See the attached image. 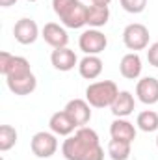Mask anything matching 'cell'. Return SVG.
I'll use <instances>...</instances> for the list:
<instances>
[{"mask_svg":"<svg viewBox=\"0 0 158 160\" xmlns=\"http://www.w3.org/2000/svg\"><path fill=\"white\" fill-rule=\"evenodd\" d=\"M11 62H13V56H11L9 52L2 50V52H0V73H2V75H7Z\"/></svg>","mask_w":158,"mask_h":160,"instance_id":"484cf974","label":"cell"},{"mask_svg":"<svg viewBox=\"0 0 158 160\" xmlns=\"http://www.w3.org/2000/svg\"><path fill=\"white\" fill-rule=\"evenodd\" d=\"M32 73L30 69V62L22 56H13V62L9 65V71L6 75V78H17V77H22V75H28Z\"/></svg>","mask_w":158,"mask_h":160,"instance_id":"ffe728a7","label":"cell"},{"mask_svg":"<svg viewBox=\"0 0 158 160\" xmlns=\"http://www.w3.org/2000/svg\"><path fill=\"white\" fill-rule=\"evenodd\" d=\"M156 147H158V138H156Z\"/></svg>","mask_w":158,"mask_h":160,"instance_id":"4dcf8cb0","label":"cell"},{"mask_svg":"<svg viewBox=\"0 0 158 160\" xmlns=\"http://www.w3.org/2000/svg\"><path fill=\"white\" fill-rule=\"evenodd\" d=\"M149 30L141 22H132L123 30V41L128 50H143L149 45Z\"/></svg>","mask_w":158,"mask_h":160,"instance_id":"7a4b0ae2","label":"cell"},{"mask_svg":"<svg viewBox=\"0 0 158 160\" xmlns=\"http://www.w3.org/2000/svg\"><path fill=\"white\" fill-rule=\"evenodd\" d=\"M84 160H104V149H102L101 145H97V147L89 149V151L86 153Z\"/></svg>","mask_w":158,"mask_h":160,"instance_id":"4316f807","label":"cell"},{"mask_svg":"<svg viewBox=\"0 0 158 160\" xmlns=\"http://www.w3.org/2000/svg\"><path fill=\"white\" fill-rule=\"evenodd\" d=\"M108 155L112 160H128L130 157V142L112 138L108 143Z\"/></svg>","mask_w":158,"mask_h":160,"instance_id":"d6986e66","label":"cell"},{"mask_svg":"<svg viewBox=\"0 0 158 160\" xmlns=\"http://www.w3.org/2000/svg\"><path fill=\"white\" fill-rule=\"evenodd\" d=\"M6 80H7V88L15 95H30L37 86V78H36L34 73L22 75V77H17V78H6Z\"/></svg>","mask_w":158,"mask_h":160,"instance_id":"8fae6325","label":"cell"},{"mask_svg":"<svg viewBox=\"0 0 158 160\" xmlns=\"http://www.w3.org/2000/svg\"><path fill=\"white\" fill-rule=\"evenodd\" d=\"M32 153L39 158H48L58 149V140L50 132H36L32 138Z\"/></svg>","mask_w":158,"mask_h":160,"instance_id":"277c9868","label":"cell"},{"mask_svg":"<svg viewBox=\"0 0 158 160\" xmlns=\"http://www.w3.org/2000/svg\"><path fill=\"white\" fill-rule=\"evenodd\" d=\"M110 19V9L108 6H99V4H91L87 6V24L93 28H101L108 22Z\"/></svg>","mask_w":158,"mask_h":160,"instance_id":"ac0fdd59","label":"cell"},{"mask_svg":"<svg viewBox=\"0 0 158 160\" xmlns=\"http://www.w3.org/2000/svg\"><path fill=\"white\" fill-rule=\"evenodd\" d=\"M123 9L128 13H141L147 6V0H119Z\"/></svg>","mask_w":158,"mask_h":160,"instance_id":"cb8c5ba5","label":"cell"},{"mask_svg":"<svg viewBox=\"0 0 158 160\" xmlns=\"http://www.w3.org/2000/svg\"><path fill=\"white\" fill-rule=\"evenodd\" d=\"M62 22L67 26V28H82L84 24H87V6H84L82 2H77L63 17H62Z\"/></svg>","mask_w":158,"mask_h":160,"instance_id":"30bf717a","label":"cell"},{"mask_svg":"<svg viewBox=\"0 0 158 160\" xmlns=\"http://www.w3.org/2000/svg\"><path fill=\"white\" fill-rule=\"evenodd\" d=\"M112 114L116 118H126L134 112V97L130 91H119V95L116 97L114 104L110 106Z\"/></svg>","mask_w":158,"mask_h":160,"instance_id":"9a60e30c","label":"cell"},{"mask_svg":"<svg viewBox=\"0 0 158 160\" xmlns=\"http://www.w3.org/2000/svg\"><path fill=\"white\" fill-rule=\"evenodd\" d=\"M50 62H52V65H54L58 71L67 73V71L75 69V65H77L78 60H77V54H75L71 48L62 47V48H54V50H52V54H50Z\"/></svg>","mask_w":158,"mask_h":160,"instance_id":"ba28073f","label":"cell"},{"mask_svg":"<svg viewBox=\"0 0 158 160\" xmlns=\"http://www.w3.org/2000/svg\"><path fill=\"white\" fill-rule=\"evenodd\" d=\"M89 102L87 101H84V99H73V101H69L67 102V106H65V112L69 114V118L75 121V125L77 127H86L89 119H91V110H89Z\"/></svg>","mask_w":158,"mask_h":160,"instance_id":"8992f818","label":"cell"},{"mask_svg":"<svg viewBox=\"0 0 158 160\" xmlns=\"http://www.w3.org/2000/svg\"><path fill=\"white\" fill-rule=\"evenodd\" d=\"M77 136H78L80 142H82V143H84L87 149H93V147L101 145L97 132H95L93 128H89V127H80L78 130H77Z\"/></svg>","mask_w":158,"mask_h":160,"instance_id":"603a6c76","label":"cell"},{"mask_svg":"<svg viewBox=\"0 0 158 160\" xmlns=\"http://www.w3.org/2000/svg\"><path fill=\"white\" fill-rule=\"evenodd\" d=\"M80 77L86 80H95L102 73V60L99 56H86L78 65Z\"/></svg>","mask_w":158,"mask_h":160,"instance_id":"2e32d148","label":"cell"},{"mask_svg":"<svg viewBox=\"0 0 158 160\" xmlns=\"http://www.w3.org/2000/svg\"><path fill=\"white\" fill-rule=\"evenodd\" d=\"M17 143V130L11 125L0 127V151H7Z\"/></svg>","mask_w":158,"mask_h":160,"instance_id":"7402d4cb","label":"cell"},{"mask_svg":"<svg viewBox=\"0 0 158 160\" xmlns=\"http://www.w3.org/2000/svg\"><path fill=\"white\" fill-rule=\"evenodd\" d=\"M110 134L116 140H125V142H130V143L136 140V128H134V125L128 123V121H125V119H121V118H117V119L112 123Z\"/></svg>","mask_w":158,"mask_h":160,"instance_id":"e0dca14e","label":"cell"},{"mask_svg":"<svg viewBox=\"0 0 158 160\" xmlns=\"http://www.w3.org/2000/svg\"><path fill=\"white\" fill-rule=\"evenodd\" d=\"M138 127L143 132H155L158 128V114L155 110H145L138 116Z\"/></svg>","mask_w":158,"mask_h":160,"instance_id":"44dd1931","label":"cell"},{"mask_svg":"<svg viewBox=\"0 0 158 160\" xmlns=\"http://www.w3.org/2000/svg\"><path fill=\"white\" fill-rule=\"evenodd\" d=\"M78 0H52V8H54V13L62 19Z\"/></svg>","mask_w":158,"mask_h":160,"instance_id":"d4e9b609","label":"cell"},{"mask_svg":"<svg viewBox=\"0 0 158 160\" xmlns=\"http://www.w3.org/2000/svg\"><path fill=\"white\" fill-rule=\"evenodd\" d=\"M119 95V89L116 82L112 80H101V82H93L87 86L86 89V101L93 106V108H106L112 106L116 97Z\"/></svg>","mask_w":158,"mask_h":160,"instance_id":"6da1fadb","label":"cell"},{"mask_svg":"<svg viewBox=\"0 0 158 160\" xmlns=\"http://www.w3.org/2000/svg\"><path fill=\"white\" fill-rule=\"evenodd\" d=\"M48 125H50L52 132H54V134H60V136H69L75 128H78V127L75 125V121L69 118V114H67L65 110L52 114V118H50V123H48Z\"/></svg>","mask_w":158,"mask_h":160,"instance_id":"7c38bea8","label":"cell"},{"mask_svg":"<svg viewBox=\"0 0 158 160\" xmlns=\"http://www.w3.org/2000/svg\"><path fill=\"white\" fill-rule=\"evenodd\" d=\"M78 45H80V50H84L87 56H97L108 47V39L99 30H86L80 36Z\"/></svg>","mask_w":158,"mask_h":160,"instance_id":"3957f363","label":"cell"},{"mask_svg":"<svg viewBox=\"0 0 158 160\" xmlns=\"http://www.w3.org/2000/svg\"><path fill=\"white\" fill-rule=\"evenodd\" d=\"M28 2H36V0H28Z\"/></svg>","mask_w":158,"mask_h":160,"instance_id":"1f68e13d","label":"cell"},{"mask_svg":"<svg viewBox=\"0 0 158 160\" xmlns=\"http://www.w3.org/2000/svg\"><path fill=\"white\" fill-rule=\"evenodd\" d=\"M136 95L145 104H155V102H158V80L155 77L141 78L138 82V86H136Z\"/></svg>","mask_w":158,"mask_h":160,"instance_id":"9c48e42d","label":"cell"},{"mask_svg":"<svg viewBox=\"0 0 158 160\" xmlns=\"http://www.w3.org/2000/svg\"><path fill=\"white\" fill-rule=\"evenodd\" d=\"M17 0H0V6L2 8H9V6H13Z\"/></svg>","mask_w":158,"mask_h":160,"instance_id":"f1b7e54d","label":"cell"},{"mask_svg":"<svg viewBox=\"0 0 158 160\" xmlns=\"http://www.w3.org/2000/svg\"><path fill=\"white\" fill-rule=\"evenodd\" d=\"M119 71L125 78L128 80H136L141 73V60L136 52H128L123 56L121 63H119Z\"/></svg>","mask_w":158,"mask_h":160,"instance_id":"4fadbf2b","label":"cell"},{"mask_svg":"<svg viewBox=\"0 0 158 160\" xmlns=\"http://www.w3.org/2000/svg\"><path fill=\"white\" fill-rule=\"evenodd\" d=\"M147 60H149V63H151L153 67H158V41L149 47V50H147Z\"/></svg>","mask_w":158,"mask_h":160,"instance_id":"83f0119b","label":"cell"},{"mask_svg":"<svg viewBox=\"0 0 158 160\" xmlns=\"http://www.w3.org/2000/svg\"><path fill=\"white\" fill-rule=\"evenodd\" d=\"M41 38L45 39V43H48V45L54 47V48L67 47V41H69V36H67L65 28H62V26L56 24V22H47V24L43 26Z\"/></svg>","mask_w":158,"mask_h":160,"instance_id":"52a82bcc","label":"cell"},{"mask_svg":"<svg viewBox=\"0 0 158 160\" xmlns=\"http://www.w3.org/2000/svg\"><path fill=\"white\" fill-rule=\"evenodd\" d=\"M13 36H15V39L19 41L21 45H32L34 41L37 39V36H39V28H37L34 19H26L24 17V19L15 22Z\"/></svg>","mask_w":158,"mask_h":160,"instance_id":"5b68a950","label":"cell"},{"mask_svg":"<svg viewBox=\"0 0 158 160\" xmlns=\"http://www.w3.org/2000/svg\"><path fill=\"white\" fill-rule=\"evenodd\" d=\"M89 149L80 142V138L75 134V136H69L65 142H63V145H62V153H63V157L67 160H84L86 157V153H87Z\"/></svg>","mask_w":158,"mask_h":160,"instance_id":"5bb4252c","label":"cell"},{"mask_svg":"<svg viewBox=\"0 0 158 160\" xmlns=\"http://www.w3.org/2000/svg\"><path fill=\"white\" fill-rule=\"evenodd\" d=\"M112 0H91V4H99V6H108Z\"/></svg>","mask_w":158,"mask_h":160,"instance_id":"f546056e","label":"cell"}]
</instances>
